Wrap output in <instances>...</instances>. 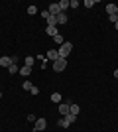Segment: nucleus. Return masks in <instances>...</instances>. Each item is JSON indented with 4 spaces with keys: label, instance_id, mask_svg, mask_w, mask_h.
Here are the masks:
<instances>
[{
    "label": "nucleus",
    "instance_id": "1",
    "mask_svg": "<svg viewBox=\"0 0 118 132\" xmlns=\"http://www.w3.org/2000/svg\"><path fill=\"white\" fill-rule=\"evenodd\" d=\"M57 51H59V57L67 59V55L73 51V44H71V42H65L63 45H59V50H57Z\"/></svg>",
    "mask_w": 118,
    "mask_h": 132
},
{
    "label": "nucleus",
    "instance_id": "2",
    "mask_svg": "<svg viewBox=\"0 0 118 132\" xmlns=\"http://www.w3.org/2000/svg\"><path fill=\"white\" fill-rule=\"evenodd\" d=\"M65 67H67V59L59 57V59H55V61H53V71L61 73V71H65Z\"/></svg>",
    "mask_w": 118,
    "mask_h": 132
},
{
    "label": "nucleus",
    "instance_id": "3",
    "mask_svg": "<svg viewBox=\"0 0 118 132\" xmlns=\"http://www.w3.org/2000/svg\"><path fill=\"white\" fill-rule=\"evenodd\" d=\"M45 128H47V120H45V118H38V120L34 122V130H35V132L45 130Z\"/></svg>",
    "mask_w": 118,
    "mask_h": 132
},
{
    "label": "nucleus",
    "instance_id": "4",
    "mask_svg": "<svg viewBox=\"0 0 118 132\" xmlns=\"http://www.w3.org/2000/svg\"><path fill=\"white\" fill-rule=\"evenodd\" d=\"M47 12H49L51 16H57V14H59V4H57V2H53V4H49V8H47Z\"/></svg>",
    "mask_w": 118,
    "mask_h": 132
},
{
    "label": "nucleus",
    "instance_id": "5",
    "mask_svg": "<svg viewBox=\"0 0 118 132\" xmlns=\"http://www.w3.org/2000/svg\"><path fill=\"white\" fill-rule=\"evenodd\" d=\"M45 59H51V61L59 59V51H57V50H49V51H47V55H45Z\"/></svg>",
    "mask_w": 118,
    "mask_h": 132
},
{
    "label": "nucleus",
    "instance_id": "6",
    "mask_svg": "<svg viewBox=\"0 0 118 132\" xmlns=\"http://www.w3.org/2000/svg\"><path fill=\"white\" fill-rule=\"evenodd\" d=\"M69 103H61V105H59V112H61V116H67L69 114Z\"/></svg>",
    "mask_w": 118,
    "mask_h": 132
},
{
    "label": "nucleus",
    "instance_id": "7",
    "mask_svg": "<svg viewBox=\"0 0 118 132\" xmlns=\"http://www.w3.org/2000/svg\"><path fill=\"white\" fill-rule=\"evenodd\" d=\"M106 14H118V6L116 4H106Z\"/></svg>",
    "mask_w": 118,
    "mask_h": 132
},
{
    "label": "nucleus",
    "instance_id": "8",
    "mask_svg": "<svg viewBox=\"0 0 118 132\" xmlns=\"http://www.w3.org/2000/svg\"><path fill=\"white\" fill-rule=\"evenodd\" d=\"M45 34H47V36H51V38H55V36H57L59 32H57V28H53V26H47V28H45Z\"/></svg>",
    "mask_w": 118,
    "mask_h": 132
},
{
    "label": "nucleus",
    "instance_id": "9",
    "mask_svg": "<svg viewBox=\"0 0 118 132\" xmlns=\"http://www.w3.org/2000/svg\"><path fill=\"white\" fill-rule=\"evenodd\" d=\"M0 65H2V67H10L12 65V57H6V55H4V57H0Z\"/></svg>",
    "mask_w": 118,
    "mask_h": 132
},
{
    "label": "nucleus",
    "instance_id": "10",
    "mask_svg": "<svg viewBox=\"0 0 118 132\" xmlns=\"http://www.w3.org/2000/svg\"><path fill=\"white\" fill-rule=\"evenodd\" d=\"M57 24H67V14H65V12H59V14H57Z\"/></svg>",
    "mask_w": 118,
    "mask_h": 132
},
{
    "label": "nucleus",
    "instance_id": "11",
    "mask_svg": "<svg viewBox=\"0 0 118 132\" xmlns=\"http://www.w3.org/2000/svg\"><path fill=\"white\" fill-rule=\"evenodd\" d=\"M30 73H32V67H26V65L20 67V75H22V77H28Z\"/></svg>",
    "mask_w": 118,
    "mask_h": 132
},
{
    "label": "nucleus",
    "instance_id": "12",
    "mask_svg": "<svg viewBox=\"0 0 118 132\" xmlns=\"http://www.w3.org/2000/svg\"><path fill=\"white\" fill-rule=\"evenodd\" d=\"M79 112H81V109H79V105H71V106H69V114H75V116H77Z\"/></svg>",
    "mask_w": 118,
    "mask_h": 132
},
{
    "label": "nucleus",
    "instance_id": "13",
    "mask_svg": "<svg viewBox=\"0 0 118 132\" xmlns=\"http://www.w3.org/2000/svg\"><path fill=\"white\" fill-rule=\"evenodd\" d=\"M45 22H47V26H53V28H57V16H49L47 20H45Z\"/></svg>",
    "mask_w": 118,
    "mask_h": 132
},
{
    "label": "nucleus",
    "instance_id": "14",
    "mask_svg": "<svg viewBox=\"0 0 118 132\" xmlns=\"http://www.w3.org/2000/svg\"><path fill=\"white\" fill-rule=\"evenodd\" d=\"M57 124H59V126H61V128H67V126H69V120H67V118H65V116H61V118L57 120Z\"/></svg>",
    "mask_w": 118,
    "mask_h": 132
},
{
    "label": "nucleus",
    "instance_id": "15",
    "mask_svg": "<svg viewBox=\"0 0 118 132\" xmlns=\"http://www.w3.org/2000/svg\"><path fill=\"white\" fill-rule=\"evenodd\" d=\"M8 73H10V75H14V73H20V67H18L16 63H12V65L8 67Z\"/></svg>",
    "mask_w": 118,
    "mask_h": 132
},
{
    "label": "nucleus",
    "instance_id": "16",
    "mask_svg": "<svg viewBox=\"0 0 118 132\" xmlns=\"http://www.w3.org/2000/svg\"><path fill=\"white\" fill-rule=\"evenodd\" d=\"M67 8H69V0H61V2H59V10L65 12Z\"/></svg>",
    "mask_w": 118,
    "mask_h": 132
},
{
    "label": "nucleus",
    "instance_id": "17",
    "mask_svg": "<svg viewBox=\"0 0 118 132\" xmlns=\"http://www.w3.org/2000/svg\"><path fill=\"white\" fill-rule=\"evenodd\" d=\"M53 42H55V44H59V45H63V44H65V38H63L61 34H57L55 38H53Z\"/></svg>",
    "mask_w": 118,
    "mask_h": 132
},
{
    "label": "nucleus",
    "instance_id": "18",
    "mask_svg": "<svg viewBox=\"0 0 118 132\" xmlns=\"http://www.w3.org/2000/svg\"><path fill=\"white\" fill-rule=\"evenodd\" d=\"M51 101L57 103V105H61V95H59V93H53V95H51Z\"/></svg>",
    "mask_w": 118,
    "mask_h": 132
},
{
    "label": "nucleus",
    "instance_id": "19",
    "mask_svg": "<svg viewBox=\"0 0 118 132\" xmlns=\"http://www.w3.org/2000/svg\"><path fill=\"white\" fill-rule=\"evenodd\" d=\"M34 61H35V57L28 55V57H26V67H32V65H34Z\"/></svg>",
    "mask_w": 118,
    "mask_h": 132
},
{
    "label": "nucleus",
    "instance_id": "20",
    "mask_svg": "<svg viewBox=\"0 0 118 132\" xmlns=\"http://www.w3.org/2000/svg\"><path fill=\"white\" fill-rule=\"evenodd\" d=\"M28 14H30V16L38 14V6H28Z\"/></svg>",
    "mask_w": 118,
    "mask_h": 132
},
{
    "label": "nucleus",
    "instance_id": "21",
    "mask_svg": "<svg viewBox=\"0 0 118 132\" xmlns=\"http://www.w3.org/2000/svg\"><path fill=\"white\" fill-rule=\"evenodd\" d=\"M32 87H34V85H32L30 81H24V83H22V89H24V91H30Z\"/></svg>",
    "mask_w": 118,
    "mask_h": 132
},
{
    "label": "nucleus",
    "instance_id": "22",
    "mask_svg": "<svg viewBox=\"0 0 118 132\" xmlns=\"http://www.w3.org/2000/svg\"><path fill=\"white\" fill-rule=\"evenodd\" d=\"M108 20H110V22H114V24H116V22H118V14H110V16H108Z\"/></svg>",
    "mask_w": 118,
    "mask_h": 132
},
{
    "label": "nucleus",
    "instance_id": "23",
    "mask_svg": "<svg viewBox=\"0 0 118 132\" xmlns=\"http://www.w3.org/2000/svg\"><path fill=\"white\" fill-rule=\"evenodd\" d=\"M85 6H87V8H93V6H95V0H85Z\"/></svg>",
    "mask_w": 118,
    "mask_h": 132
},
{
    "label": "nucleus",
    "instance_id": "24",
    "mask_svg": "<svg viewBox=\"0 0 118 132\" xmlns=\"http://www.w3.org/2000/svg\"><path fill=\"white\" fill-rule=\"evenodd\" d=\"M77 6H79L77 0H69V8H77Z\"/></svg>",
    "mask_w": 118,
    "mask_h": 132
},
{
    "label": "nucleus",
    "instance_id": "25",
    "mask_svg": "<svg viewBox=\"0 0 118 132\" xmlns=\"http://www.w3.org/2000/svg\"><path fill=\"white\" fill-rule=\"evenodd\" d=\"M51 16V14H49V12H47V10H41V18H43V20H47V18H49Z\"/></svg>",
    "mask_w": 118,
    "mask_h": 132
},
{
    "label": "nucleus",
    "instance_id": "26",
    "mask_svg": "<svg viewBox=\"0 0 118 132\" xmlns=\"http://www.w3.org/2000/svg\"><path fill=\"white\" fill-rule=\"evenodd\" d=\"M30 93H32V95H38V93H39V89H38V87H35V85H34V87L30 89Z\"/></svg>",
    "mask_w": 118,
    "mask_h": 132
},
{
    "label": "nucleus",
    "instance_id": "27",
    "mask_svg": "<svg viewBox=\"0 0 118 132\" xmlns=\"http://www.w3.org/2000/svg\"><path fill=\"white\" fill-rule=\"evenodd\" d=\"M35 120H38V118H35L34 114H28V122H35Z\"/></svg>",
    "mask_w": 118,
    "mask_h": 132
},
{
    "label": "nucleus",
    "instance_id": "28",
    "mask_svg": "<svg viewBox=\"0 0 118 132\" xmlns=\"http://www.w3.org/2000/svg\"><path fill=\"white\" fill-rule=\"evenodd\" d=\"M114 77H116V79H118V69H114Z\"/></svg>",
    "mask_w": 118,
    "mask_h": 132
},
{
    "label": "nucleus",
    "instance_id": "29",
    "mask_svg": "<svg viewBox=\"0 0 118 132\" xmlns=\"http://www.w3.org/2000/svg\"><path fill=\"white\" fill-rule=\"evenodd\" d=\"M114 28H116V30H118V22H116V24H114Z\"/></svg>",
    "mask_w": 118,
    "mask_h": 132
},
{
    "label": "nucleus",
    "instance_id": "30",
    "mask_svg": "<svg viewBox=\"0 0 118 132\" xmlns=\"http://www.w3.org/2000/svg\"><path fill=\"white\" fill-rule=\"evenodd\" d=\"M0 99H2V91H0Z\"/></svg>",
    "mask_w": 118,
    "mask_h": 132
}]
</instances>
